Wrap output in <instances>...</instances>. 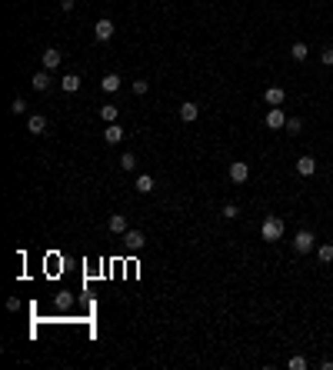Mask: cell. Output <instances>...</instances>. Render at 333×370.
<instances>
[{"instance_id": "3957f363", "label": "cell", "mask_w": 333, "mask_h": 370, "mask_svg": "<svg viewBox=\"0 0 333 370\" xmlns=\"http://www.w3.org/2000/svg\"><path fill=\"white\" fill-rule=\"evenodd\" d=\"M94 37H97V40H110V37H113V20L100 17V20H97V27H94Z\"/></svg>"}, {"instance_id": "7402d4cb", "label": "cell", "mask_w": 333, "mask_h": 370, "mask_svg": "<svg viewBox=\"0 0 333 370\" xmlns=\"http://www.w3.org/2000/svg\"><path fill=\"white\" fill-rule=\"evenodd\" d=\"M10 113H17V117H20V113H27V104H24V97H14V104H10Z\"/></svg>"}, {"instance_id": "e0dca14e", "label": "cell", "mask_w": 333, "mask_h": 370, "mask_svg": "<svg viewBox=\"0 0 333 370\" xmlns=\"http://www.w3.org/2000/svg\"><path fill=\"white\" fill-rule=\"evenodd\" d=\"M60 87H64L67 94H77V90H80V77H77V73H67L64 80H60Z\"/></svg>"}, {"instance_id": "30bf717a", "label": "cell", "mask_w": 333, "mask_h": 370, "mask_svg": "<svg viewBox=\"0 0 333 370\" xmlns=\"http://www.w3.org/2000/svg\"><path fill=\"white\" fill-rule=\"evenodd\" d=\"M313 170H317V160H313V157H300V160H297V174H300V177H313Z\"/></svg>"}, {"instance_id": "8992f818", "label": "cell", "mask_w": 333, "mask_h": 370, "mask_svg": "<svg viewBox=\"0 0 333 370\" xmlns=\"http://www.w3.org/2000/svg\"><path fill=\"white\" fill-rule=\"evenodd\" d=\"M40 60H44V70H54V67H60V60H64V54H60V50H44V54H40Z\"/></svg>"}, {"instance_id": "7a4b0ae2", "label": "cell", "mask_w": 333, "mask_h": 370, "mask_svg": "<svg viewBox=\"0 0 333 370\" xmlns=\"http://www.w3.org/2000/svg\"><path fill=\"white\" fill-rule=\"evenodd\" d=\"M294 250H297V254H310V250H313V233H310V230H297Z\"/></svg>"}, {"instance_id": "4fadbf2b", "label": "cell", "mask_w": 333, "mask_h": 370, "mask_svg": "<svg viewBox=\"0 0 333 370\" xmlns=\"http://www.w3.org/2000/svg\"><path fill=\"white\" fill-rule=\"evenodd\" d=\"M27 130H30V134H44V130H47V117H44V113H33L30 120H27Z\"/></svg>"}, {"instance_id": "9a60e30c", "label": "cell", "mask_w": 333, "mask_h": 370, "mask_svg": "<svg viewBox=\"0 0 333 370\" xmlns=\"http://www.w3.org/2000/svg\"><path fill=\"white\" fill-rule=\"evenodd\" d=\"M120 84H123V80H120L117 73H107V77L100 80V87L107 90V94H117V90H120Z\"/></svg>"}, {"instance_id": "83f0119b", "label": "cell", "mask_w": 333, "mask_h": 370, "mask_svg": "<svg viewBox=\"0 0 333 370\" xmlns=\"http://www.w3.org/2000/svg\"><path fill=\"white\" fill-rule=\"evenodd\" d=\"M147 90H150V84H147V80H134V94H147Z\"/></svg>"}, {"instance_id": "44dd1931", "label": "cell", "mask_w": 333, "mask_h": 370, "mask_svg": "<svg viewBox=\"0 0 333 370\" xmlns=\"http://www.w3.org/2000/svg\"><path fill=\"white\" fill-rule=\"evenodd\" d=\"M220 214H223L227 220H237V217H240V207H237V203H227V207H223Z\"/></svg>"}, {"instance_id": "52a82bcc", "label": "cell", "mask_w": 333, "mask_h": 370, "mask_svg": "<svg viewBox=\"0 0 333 370\" xmlns=\"http://www.w3.org/2000/svg\"><path fill=\"white\" fill-rule=\"evenodd\" d=\"M123 243H127V250H143L147 237H143L140 230H127V233H123Z\"/></svg>"}, {"instance_id": "ffe728a7", "label": "cell", "mask_w": 333, "mask_h": 370, "mask_svg": "<svg viewBox=\"0 0 333 370\" xmlns=\"http://www.w3.org/2000/svg\"><path fill=\"white\" fill-rule=\"evenodd\" d=\"M120 167L127 170V174H130V170H137V157H134V153H123V157H120Z\"/></svg>"}, {"instance_id": "2e32d148", "label": "cell", "mask_w": 333, "mask_h": 370, "mask_svg": "<svg viewBox=\"0 0 333 370\" xmlns=\"http://www.w3.org/2000/svg\"><path fill=\"white\" fill-rule=\"evenodd\" d=\"M107 227H110L113 233H127V217H123V214H113V217L107 220Z\"/></svg>"}, {"instance_id": "ac0fdd59", "label": "cell", "mask_w": 333, "mask_h": 370, "mask_svg": "<svg viewBox=\"0 0 333 370\" xmlns=\"http://www.w3.org/2000/svg\"><path fill=\"white\" fill-rule=\"evenodd\" d=\"M134 187H137V190H140V193H150V190H153V177H150V174H140Z\"/></svg>"}, {"instance_id": "8fae6325", "label": "cell", "mask_w": 333, "mask_h": 370, "mask_svg": "<svg viewBox=\"0 0 333 370\" xmlns=\"http://www.w3.org/2000/svg\"><path fill=\"white\" fill-rule=\"evenodd\" d=\"M30 84H33V90H40V94H44V90L50 87V70H37L30 77Z\"/></svg>"}, {"instance_id": "6da1fadb", "label": "cell", "mask_w": 333, "mask_h": 370, "mask_svg": "<svg viewBox=\"0 0 333 370\" xmlns=\"http://www.w3.org/2000/svg\"><path fill=\"white\" fill-rule=\"evenodd\" d=\"M260 237H263V240H270V243L280 240V237H283V220H280V217H267V220H263V227H260Z\"/></svg>"}, {"instance_id": "d6986e66", "label": "cell", "mask_w": 333, "mask_h": 370, "mask_svg": "<svg viewBox=\"0 0 333 370\" xmlns=\"http://www.w3.org/2000/svg\"><path fill=\"white\" fill-rule=\"evenodd\" d=\"M290 57H294V60H307V57H310V50H307V44H303V40H297V44H294V47H290Z\"/></svg>"}, {"instance_id": "ba28073f", "label": "cell", "mask_w": 333, "mask_h": 370, "mask_svg": "<svg viewBox=\"0 0 333 370\" xmlns=\"http://www.w3.org/2000/svg\"><path fill=\"white\" fill-rule=\"evenodd\" d=\"M263 100H267L270 107H280V104L286 100V90H283V87H270L267 94H263Z\"/></svg>"}, {"instance_id": "5b68a950", "label": "cell", "mask_w": 333, "mask_h": 370, "mask_svg": "<svg viewBox=\"0 0 333 370\" xmlns=\"http://www.w3.org/2000/svg\"><path fill=\"white\" fill-rule=\"evenodd\" d=\"M246 177H250V167H246L243 160H233L230 163V180H233V184H243Z\"/></svg>"}, {"instance_id": "9c48e42d", "label": "cell", "mask_w": 333, "mask_h": 370, "mask_svg": "<svg viewBox=\"0 0 333 370\" xmlns=\"http://www.w3.org/2000/svg\"><path fill=\"white\" fill-rule=\"evenodd\" d=\"M103 140H107V144H120V140H123V127H120V124H107Z\"/></svg>"}, {"instance_id": "603a6c76", "label": "cell", "mask_w": 333, "mask_h": 370, "mask_svg": "<svg viewBox=\"0 0 333 370\" xmlns=\"http://www.w3.org/2000/svg\"><path fill=\"white\" fill-rule=\"evenodd\" d=\"M300 130H303L300 117H290V120H286V134H300Z\"/></svg>"}, {"instance_id": "4316f807", "label": "cell", "mask_w": 333, "mask_h": 370, "mask_svg": "<svg viewBox=\"0 0 333 370\" xmlns=\"http://www.w3.org/2000/svg\"><path fill=\"white\" fill-rule=\"evenodd\" d=\"M70 304H73L70 294H60V297H57V307H60V310H70Z\"/></svg>"}, {"instance_id": "277c9868", "label": "cell", "mask_w": 333, "mask_h": 370, "mask_svg": "<svg viewBox=\"0 0 333 370\" xmlns=\"http://www.w3.org/2000/svg\"><path fill=\"white\" fill-rule=\"evenodd\" d=\"M267 127H270V130L286 127V113L280 110V107H270V113H267Z\"/></svg>"}, {"instance_id": "5bb4252c", "label": "cell", "mask_w": 333, "mask_h": 370, "mask_svg": "<svg viewBox=\"0 0 333 370\" xmlns=\"http://www.w3.org/2000/svg\"><path fill=\"white\" fill-rule=\"evenodd\" d=\"M117 117H120L117 104H103V107H100V120H103V124H117Z\"/></svg>"}, {"instance_id": "d4e9b609", "label": "cell", "mask_w": 333, "mask_h": 370, "mask_svg": "<svg viewBox=\"0 0 333 370\" xmlns=\"http://www.w3.org/2000/svg\"><path fill=\"white\" fill-rule=\"evenodd\" d=\"M286 367H290V370H307V360H303V357H290Z\"/></svg>"}, {"instance_id": "cb8c5ba5", "label": "cell", "mask_w": 333, "mask_h": 370, "mask_svg": "<svg viewBox=\"0 0 333 370\" xmlns=\"http://www.w3.org/2000/svg\"><path fill=\"white\" fill-rule=\"evenodd\" d=\"M317 257L323 260V264H330V260H333V247H330V243H323V247L317 250Z\"/></svg>"}, {"instance_id": "f1b7e54d", "label": "cell", "mask_w": 333, "mask_h": 370, "mask_svg": "<svg viewBox=\"0 0 333 370\" xmlns=\"http://www.w3.org/2000/svg\"><path fill=\"white\" fill-rule=\"evenodd\" d=\"M60 10H67V14H70V10H73V0H60Z\"/></svg>"}, {"instance_id": "7c38bea8", "label": "cell", "mask_w": 333, "mask_h": 370, "mask_svg": "<svg viewBox=\"0 0 333 370\" xmlns=\"http://www.w3.org/2000/svg\"><path fill=\"white\" fill-rule=\"evenodd\" d=\"M197 113H200L197 104H190V100H187V104H180V120L183 124H193V120H197Z\"/></svg>"}, {"instance_id": "484cf974", "label": "cell", "mask_w": 333, "mask_h": 370, "mask_svg": "<svg viewBox=\"0 0 333 370\" xmlns=\"http://www.w3.org/2000/svg\"><path fill=\"white\" fill-rule=\"evenodd\" d=\"M320 60H323L326 67H333V47H323V50H320Z\"/></svg>"}]
</instances>
